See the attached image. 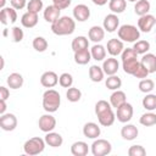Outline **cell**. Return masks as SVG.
<instances>
[{"label":"cell","mask_w":156,"mask_h":156,"mask_svg":"<svg viewBox=\"0 0 156 156\" xmlns=\"http://www.w3.org/2000/svg\"><path fill=\"white\" fill-rule=\"evenodd\" d=\"M95 115L102 127H110L115 123L116 113L112 111L111 104L106 100H99L95 104Z\"/></svg>","instance_id":"1"},{"label":"cell","mask_w":156,"mask_h":156,"mask_svg":"<svg viewBox=\"0 0 156 156\" xmlns=\"http://www.w3.org/2000/svg\"><path fill=\"white\" fill-rule=\"evenodd\" d=\"M76 29V21L69 16H61L51 23V30L56 35H71Z\"/></svg>","instance_id":"2"},{"label":"cell","mask_w":156,"mask_h":156,"mask_svg":"<svg viewBox=\"0 0 156 156\" xmlns=\"http://www.w3.org/2000/svg\"><path fill=\"white\" fill-rule=\"evenodd\" d=\"M61 105V96L57 90L49 88L44 94H43V108L45 112L54 113L58 110Z\"/></svg>","instance_id":"3"},{"label":"cell","mask_w":156,"mask_h":156,"mask_svg":"<svg viewBox=\"0 0 156 156\" xmlns=\"http://www.w3.org/2000/svg\"><path fill=\"white\" fill-rule=\"evenodd\" d=\"M118 38L122 41L127 43H135L140 38V30L133 24H123L117 30Z\"/></svg>","instance_id":"4"},{"label":"cell","mask_w":156,"mask_h":156,"mask_svg":"<svg viewBox=\"0 0 156 156\" xmlns=\"http://www.w3.org/2000/svg\"><path fill=\"white\" fill-rule=\"evenodd\" d=\"M45 139H41L39 136H33L30 139H28L24 145H23V151L26 155L29 156H34V155H39L44 151L45 149Z\"/></svg>","instance_id":"5"},{"label":"cell","mask_w":156,"mask_h":156,"mask_svg":"<svg viewBox=\"0 0 156 156\" xmlns=\"http://www.w3.org/2000/svg\"><path fill=\"white\" fill-rule=\"evenodd\" d=\"M112 151V145L106 139H95L91 144V154L94 156H105Z\"/></svg>","instance_id":"6"},{"label":"cell","mask_w":156,"mask_h":156,"mask_svg":"<svg viewBox=\"0 0 156 156\" xmlns=\"http://www.w3.org/2000/svg\"><path fill=\"white\" fill-rule=\"evenodd\" d=\"M116 118L121 122V123H128L134 113L133 106L129 102H124L123 105H121L118 108H116Z\"/></svg>","instance_id":"7"},{"label":"cell","mask_w":156,"mask_h":156,"mask_svg":"<svg viewBox=\"0 0 156 156\" xmlns=\"http://www.w3.org/2000/svg\"><path fill=\"white\" fill-rule=\"evenodd\" d=\"M38 126H39V129L44 133L52 132L56 128V118L51 113L46 112L45 115L40 116L39 121H38Z\"/></svg>","instance_id":"8"},{"label":"cell","mask_w":156,"mask_h":156,"mask_svg":"<svg viewBox=\"0 0 156 156\" xmlns=\"http://www.w3.org/2000/svg\"><path fill=\"white\" fill-rule=\"evenodd\" d=\"M155 24H156V18H155V16H152L150 13L140 16L138 20V28L140 32H144V33L151 32V29Z\"/></svg>","instance_id":"9"},{"label":"cell","mask_w":156,"mask_h":156,"mask_svg":"<svg viewBox=\"0 0 156 156\" xmlns=\"http://www.w3.org/2000/svg\"><path fill=\"white\" fill-rule=\"evenodd\" d=\"M0 127L5 132H11L17 127V117L13 113H4L0 117Z\"/></svg>","instance_id":"10"},{"label":"cell","mask_w":156,"mask_h":156,"mask_svg":"<svg viewBox=\"0 0 156 156\" xmlns=\"http://www.w3.org/2000/svg\"><path fill=\"white\" fill-rule=\"evenodd\" d=\"M17 21V11L16 9L11 7H4L0 11V22L2 24H9V23H15Z\"/></svg>","instance_id":"11"},{"label":"cell","mask_w":156,"mask_h":156,"mask_svg":"<svg viewBox=\"0 0 156 156\" xmlns=\"http://www.w3.org/2000/svg\"><path fill=\"white\" fill-rule=\"evenodd\" d=\"M106 49H107V52L111 56H118L124 50V45H123V41L119 38L118 39L117 38H112V39H110L107 41Z\"/></svg>","instance_id":"12"},{"label":"cell","mask_w":156,"mask_h":156,"mask_svg":"<svg viewBox=\"0 0 156 156\" xmlns=\"http://www.w3.org/2000/svg\"><path fill=\"white\" fill-rule=\"evenodd\" d=\"M73 17L78 22H85L90 17V9L84 4L76 5L73 9Z\"/></svg>","instance_id":"13"},{"label":"cell","mask_w":156,"mask_h":156,"mask_svg":"<svg viewBox=\"0 0 156 156\" xmlns=\"http://www.w3.org/2000/svg\"><path fill=\"white\" fill-rule=\"evenodd\" d=\"M43 16H44V20H45L46 22L54 23L56 20H58V18L61 17V9H58V7H57L56 5H54V4H52V5H49V6L45 7Z\"/></svg>","instance_id":"14"},{"label":"cell","mask_w":156,"mask_h":156,"mask_svg":"<svg viewBox=\"0 0 156 156\" xmlns=\"http://www.w3.org/2000/svg\"><path fill=\"white\" fill-rule=\"evenodd\" d=\"M58 83V76L54 71H46L40 77V84L45 88H54Z\"/></svg>","instance_id":"15"},{"label":"cell","mask_w":156,"mask_h":156,"mask_svg":"<svg viewBox=\"0 0 156 156\" xmlns=\"http://www.w3.org/2000/svg\"><path fill=\"white\" fill-rule=\"evenodd\" d=\"M118 26H119V18H118V16L116 13H110L104 18L102 27H104V29L106 32L112 33L116 29H118Z\"/></svg>","instance_id":"16"},{"label":"cell","mask_w":156,"mask_h":156,"mask_svg":"<svg viewBox=\"0 0 156 156\" xmlns=\"http://www.w3.org/2000/svg\"><path fill=\"white\" fill-rule=\"evenodd\" d=\"M118 68H119V62L117 61V58H115V56H111V57L104 60L102 69H104L105 74H107V76L116 74Z\"/></svg>","instance_id":"17"},{"label":"cell","mask_w":156,"mask_h":156,"mask_svg":"<svg viewBox=\"0 0 156 156\" xmlns=\"http://www.w3.org/2000/svg\"><path fill=\"white\" fill-rule=\"evenodd\" d=\"M83 134H84V136H87V138H89V139H96V138L100 136L101 129H100V127H99L96 123H94V122H88V123H85L84 127H83Z\"/></svg>","instance_id":"18"},{"label":"cell","mask_w":156,"mask_h":156,"mask_svg":"<svg viewBox=\"0 0 156 156\" xmlns=\"http://www.w3.org/2000/svg\"><path fill=\"white\" fill-rule=\"evenodd\" d=\"M138 134H139V130H138V128L134 126V124H126V126H123L122 127V129H121V136L124 139V140H128V141H130V140H134L136 136H138Z\"/></svg>","instance_id":"19"},{"label":"cell","mask_w":156,"mask_h":156,"mask_svg":"<svg viewBox=\"0 0 156 156\" xmlns=\"http://www.w3.org/2000/svg\"><path fill=\"white\" fill-rule=\"evenodd\" d=\"M140 62L149 71V73H155L156 72V55H154L151 52H146V54L143 55Z\"/></svg>","instance_id":"20"},{"label":"cell","mask_w":156,"mask_h":156,"mask_svg":"<svg viewBox=\"0 0 156 156\" xmlns=\"http://www.w3.org/2000/svg\"><path fill=\"white\" fill-rule=\"evenodd\" d=\"M124 102H127L126 93L122 91V90H119V89L118 90H113V93L110 96V104H111V106L115 107V108H118Z\"/></svg>","instance_id":"21"},{"label":"cell","mask_w":156,"mask_h":156,"mask_svg":"<svg viewBox=\"0 0 156 156\" xmlns=\"http://www.w3.org/2000/svg\"><path fill=\"white\" fill-rule=\"evenodd\" d=\"M88 37L91 41H94L95 44L96 43H100L104 38H105V29L104 27H100V26H93L89 32H88Z\"/></svg>","instance_id":"22"},{"label":"cell","mask_w":156,"mask_h":156,"mask_svg":"<svg viewBox=\"0 0 156 156\" xmlns=\"http://www.w3.org/2000/svg\"><path fill=\"white\" fill-rule=\"evenodd\" d=\"M45 143L49 146H51V147H58V146L62 145L63 138H62L61 134H58V133H56V132L52 130V132L46 133V135H45Z\"/></svg>","instance_id":"23"},{"label":"cell","mask_w":156,"mask_h":156,"mask_svg":"<svg viewBox=\"0 0 156 156\" xmlns=\"http://www.w3.org/2000/svg\"><path fill=\"white\" fill-rule=\"evenodd\" d=\"M89 152V146L85 141H76L71 145V154L73 156H85Z\"/></svg>","instance_id":"24"},{"label":"cell","mask_w":156,"mask_h":156,"mask_svg":"<svg viewBox=\"0 0 156 156\" xmlns=\"http://www.w3.org/2000/svg\"><path fill=\"white\" fill-rule=\"evenodd\" d=\"M21 23H22V26L26 27V28H33V27H35L37 23H38V13L27 11L26 13L22 15V17H21Z\"/></svg>","instance_id":"25"},{"label":"cell","mask_w":156,"mask_h":156,"mask_svg":"<svg viewBox=\"0 0 156 156\" xmlns=\"http://www.w3.org/2000/svg\"><path fill=\"white\" fill-rule=\"evenodd\" d=\"M139 65H140V61L138 60V57L122 61V68H123V71H124L127 74H132V76H133V74L135 73V71L138 69Z\"/></svg>","instance_id":"26"},{"label":"cell","mask_w":156,"mask_h":156,"mask_svg":"<svg viewBox=\"0 0 156 156\" xmlns=\"http://www.w3.org/2000/svg\"><path fill=\"white\" fill-rule=\"evenodd\" d=\"M23 82H24V79H23L22 74L17 73V72L9 74L7 79H6V83L11 89H20L23 85Z\"/></svg>","instance_id":"27"},{"label":"cell","mask_w":156,"mask_h":156,"mask_svg":"<svg viewBox=\"0 0 156 156\" xmlns=\"http://www.w3.org/2000/svg\"><path fill=\"white\" fill-rule=\"evenodd\" d=\"M90 54H91V58H94L95 61H104L106 57V49L104 45L96 43L91 46Z\"/></svg>","instance_id":"28"},{"label":"cell","mask_w":156,"mask_h":156,"mask_svg":"<svg viewBox=\"0 0 156 156\" xmlns=\"http://www.w3.org/2000/svg\"><path fill=\"white\" fill-rule=\"evenodd\" d=\"M91 60V54L89 49H83L74 51V62L78 65H87Z\"/></svg>","instance_id":"29"},{"label":"cell","mask_w":156,"mask_h":156,"mask_svg":"<svg viewBox=\"0 0 156 156\" xmlns=\"http://www.w3.org/2000/svg\"><path fill=\"white\" fill-rule=\"evenodd\" d=\"M104 76H105V72L102 69V67L98 66V65H93L90 66L89 68V78L95 82V83H99L104 79Z\"/></svg>","instance_id":"30"},{"label":"cell","mask_w":156,"mask_h":156,"mask_svg":"<svg viewBox=\"0 0 156 156\" xmlns=\"http://www.w3.org/2000/svg\"><path fill=\"white\" fill-rule=\"evenodd\" d=\"M71 46H72L73 51H78V50H83V49H89V40L84 35H78V37H76L72 40Z\"/></svg>","instance_id":"31"},{"label":"cell","mask_w":156,"mask_h":156,"mask_svg":"<svg viewBox=\"0 0 156 156\" xmlns=\"http://www.w3.org/2000/svg\"><path fill=\"white\" fill-rule=\"evenodd\" d=\"M150 7H151V5H150L149 0H138L134 5V12L140 17V16L149 13Z\"/></svg>","instance_id":"32"},{"label":"cell","mask_w":156,"mask_h":156,"mask_svg":"<svg viewBox=\"0 0 156 156\" xmlns=\"http://www.w3.org/2000/svg\"><path fill=\"white\" fill-rule=\"evenodd\" d=\"M127 7L126 0H108V9L112 13H122Z\"/></svg>","instance_id":"33"},{"label":"cell","mask_w":156,"mask_h":156,"mask_svg":"<svg viewBox=\"0 0 156 156\" xmlns=\"http://www.w3.org/2000/svg\"><path fill=\"white\" fill-rule=\"evenodd\" d=\"M105 85L107 89L110 90H118L122 87V80L119 77H117L116 74L112 76H107L106 80H105Z\"/></svg>","instance_id":"34"},{"label":"cell","mask_w":156,"mask_h":156,"mask_svg":"<svg viewBox=\"0 0 156 156\" xmlns=\"http://www.w3.org/2000/svg\"><path fill=\"white\" fill-rule=\"evenodd\" d=\"M140 124L144 127H151L156 124V113H154L152 111H149L144 115H141L140 119H139Z\"/></svg>","instance_id":"35"},{"label":"cell","mask_w":156,"mask_h":156,"mask_svg":"<svg viewBox=\"0 0 156 156\" xmlns=\"http://www.w3.org/2000/svg\"><path fill=\"white\" fill-rule=\"evenodd\" d=\"M143 107L147 111H154L156 110V94H146L145 98L141 101Z\"/></svg>","instance_id":"36"},{"label":"cell","mask_w":156,"mask_h":156,"mask_svg":"<svg viewBox=\"0 0 156 156\" xmlns=\"http://www.w3.org/2000/svg\"><path fill=\"white\" fill-rule=\"evenodd\" d=\"M32 45H33V49H34L35 51H38V52H44V51L48 49L49 43H48V40H46L44 37H37V38L33 39Z\"/></svg>","instance_id":"37"},{"label":"cell","mask_w":156,"mask_h":156,"mask_svg":"<svg viewBox=\"0 0 156 156\" xmlns=\"http://www.w3.org/2000/svg\"><path fill=\"white\" fill-rule=\"evenodd\" d=\"M133 49L138 55H144L150 50V43L147 40H136L133 45Z\"/></svg>","instance_id":"38"},{"label":"cell","mask_w":156,"mask_h":156,"mask_svg":"<svg viewBox=\"0 0 156 156\" xmlns=\"http://www.w3.org/2000/svg\"><path fill=\"white\" fill-rule=\"evenodd\" d=\"M139 90L141 91V93H145V94H149V93H151L152 90H154V88H155V83H154V80L152 79H149V78H144V79H141L140 82H139Z\"/></svg>","instance_id":"39"},{"label":"cell","mask_w":156,"mask_h":156,"mask_svg":"<svg viewBox=\"0 0 156 156\" xmlns=\"http://www.w3.org/2000/svg\"><path fill=\"white\" fill-rule=\"evenodd\" d=\"M66 98H67V100L71 101V102H77V101H79L80 98H82V91H80L78 88L69 87V88H67Z\"/></svg>","instance_id":"40"},{"label":"cell","mask_w":156,"mask_h":156,"mask_svg":"<svg viewBox=\"0 0 156 156\" xmlns=\"http://www.w3.org/2000/svg\"><path fill=\"white\" fill-rule=\"evenodd\" d=\"M43 6H44L43 0H29L27 4V11L39 13L43 10Z\"/></svg>","instance_id":"41"},{"label":"cell","mask_w":156,"mask_h":156,"mask_svg":"<svg viewBox=\"0 0 156 156\" xmlns=\"http://www.w3.org/2000/svg\"><path fill=\"white\" fill-rule=\"evenodd\" d=\"M58 84L62 88H69V87H72V84H73V77H72V74L71 73H67V72L62 73L58 77Z\"/></svg>","instance_id":"42"},{"label":"cell","mask_w":156,"mask_h":156,"mask_svg":"<svg viewBox=\"0 0 156 156\" xmlns=\"http://www.w3.org/2000/svg\"><path fill=\"white\" fill-rule=\"evenodd\" d=\"M23 37H24V33H23V30L20 27H17V26L12 27V29H11V40L13 43L22 41L23 40Z\"/></svg>","instance_id":"43"},{"label":"cell","mask_w":156,"mask_h":156,"mask_svg":"<svg viewBox=\"0 0 156 156\" xmlns=\"http://www.w3.org/2000/svg\"><path fill=\"white\" fill-rule=\"evenodd\" d=\"M128 155L129 156H145L146 150L141 145H132L128 149Z\"/></svg>","instance_id":"44"},{"label":"cell","mask_w":156,"mask_h":156,"mask_svg":"<svg viewBox=\"0 0 156 156\" xmlns=\"http://www.w3.org/2000/svg\"><path fill=\"white\" fill-rule=\"evenodd\" d=\"M121 57H122V61L124 60H129V58H134V57H138V54L135 52V50L133 48H127L122 51L121 54Z\"/></svg>","instance_id":"45"},{"label":"cell","mask_w":156,"mask_h":156,"mask_svg":"<svg viewBox=\"0 0 156 156\" xmlns=\"http://www.w3.org/2000/svg\"><path fill=\"white\" fill-rule=\"evenodd\" d=\"M150 73H149V71L144 67V65L140 62V65H139V67H138V69L135 71V73L133 74V77H135V78H140V79H144V78H147V76H149Z\"/></svg>","instance_id":"46"},{"label":"cell","mask_w":156,"mask_h":156,"mask_svg":"<svg viewBox=\"0 0 156 156\" xmlns=\"http://www.w3.org/2000/svg\"><path fill=\"white\" fill-rule=\"evenodd\" d=\"M10 2H11V6L13 9H16V10H22L28 4L27 0H10Z\"/></svg>","instance_id":"47"},{"label":"cell","mask_w":156,"mask_h":156,"mask_svg":"<svg viewBox=\"0 0 156 156\" xmlns=\"http://www.w3.org/2000/svg\"><path fill=\"white\" fill-rule=\"evenodd\" d=\"M52 4L61 10H65L71 5V0H52Z\"/></svg>","instance_id":"48"},{"label":"cell","mask_w":156,"mask_h":156,"mask_svg":"<svg viewBox=\"0 0 156 156\" xmlns=\"http://www.w3.org/2000/svg\"><path fill=\"white\" fill-rule=\"evenodd\" d=\"M10 98V90L6 87H0V100H7Z\"/></svg>","instance_id":"49"},{"label":"cell","mask_w":156,"mask_h":156,"mask_svg":"<svg viewBox=\"0 0 156 156\" xmlns=\"http://www.w3.org/2000/svg\"><path fill=\"white\" fill-rule=\"evenodd\" d=\"M7 108V105H6V100H0V115H4L5 111Z\"/></svg>","instance_id":"50"},{"label":"cell","mask_w":156,"mask_h":156,"mask_svg":"<svg viewBox=\"0 0 156 156\" xmlns=\"http://www.w3.org/2000/svg\"><path fill=\"white\" fill-rule=\"evenodd\" d=\"M95 5H98V6H104V5H106L107 4V1L108 0H91Z\"/></svg>","instance_id":"51"},{"label":"cell","mask_w":156,"mask_h":156,"mask_svg":"<svg viewBox=\"0 0 156 156\" xmlns=\"http://www.w3.org/2000/svg\"><path fill=\"white\" fill-rule=\"evenodd\" d=\"M0 61H1V66H0V69H2V68H4V65H5V61H4V57H2V56L0 57Z\"/></svg>","instance_id":"52"},{"label":"cell","mask_w":156,"mask_h":156,"mask_svg":"<svg viewBox=\"0 0 156 156\" xmlns=\"http://www.w3.org/2000/svg\"><path fill=\"white\" fill-rule=\"evenodd\" d=\"M5 2H6V0H0V7H1V9L5 7Z\"/></svg>","instance_id":"53"},{"label":"cell","mask_w":156,"mask_h":156,"mask_svg":"<svg viewBox=\"0 0 156 156\" xmlns=\"http://www.w3.org/2000/svg\"><path fill=\"white\" fill-rule=\"evenodd\" d=\"M2 34H4V37H7V35H9V29H7V28H5Z\"/></svg>","instance_id":"54"},{"label":"cell","mask_w":156,"mask_h":156,"mask_svg":"<svg viewBox=\"0 0 156 156\" xmlns=\"http://www.w3.org/2000/svg\"><path fill=\"white\" fill-rule=\"evenodd\" d=\"M128 1H130V2H136L138 0H128Z\"/></svg>","instance_id":"55"}]
</instances>
